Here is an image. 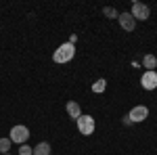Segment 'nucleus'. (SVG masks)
<instances>
[{
	"label": "nucleus",
	"mask_w": 157,
	"mask_h": 155,
	"mask_svg": "<svg viewBox=\"0 0 157 155\" xmlns=\"http://www.w3.org/2000/svg\"><path fill=\"white\" fill-rule=\"evenodd\" d=\"M65 109H67V115H69L71 119H78L80 115H82V107H80V103H78V101H67Z\"/></svg>",
	"instance_id": "nucleus-8"
},
{
	"label": "nucleus",
	"mask_w": 157,
	"mask_h": 155,
	"mask_svg": "<svg viewBox=\"0 0 157 155\" xmlns=\"http://www.w3.org/2000/svg\"><path fill=\"white\" fill-rule=\"evenodd\" d=\"M140 86L145 90H155L157 88V72H145L140 76Z\"/></svg>",
	"instance_id": "nucleus-7"
},
{
	"label": "nucleus",
	"mask_w": 157,
	"mask_h": 155,
	"mask_svg": "<svg viewBox=\"0 0 157 155\" xmlns=\"http://www.w3.org/2000/svg\"><path fill=\"white\" fill-rule=\"evenodd\" d=\"M11 138H0V155L9 153V149H11Z\"/></svg>",
	"instance_id": "nucleus-13"
},
{
	"label": "nucleus",
	"mask_w": 157,
	"mask_h": 155,
	"mask_svg": "<svg viewBox=\"0 0 157 155\" xmlns=\"http://www.w3.org/2000/svg\"><path fill=\"white\" fill-rule=\"evenodd\" d=\"M75 124H78V130H80V134H84V136H90V134L94 132V128H97L94 118H92V115H84V113L75 119Z\"/></svg>",
	"instance_id": "nucleus-3"
},
{
	"label": "nucleus",
	"mask_w": 157,
	"mask_h": 155,
	"mask_svg": "<svg viewBox=\"0 0 157 155\" xmlns=\"http://www.w3.org/2000/svg\"><path fill=\"white\" fill-rule=\"evenodd\" d=\"M4 155H11V153H4Z\"/></svg>",
	"instance_id": "nucleus-15"
},
{
	"label": "nucleus",
	"mask_w": 157,
	"mask_h": 155,
	"mask_svg": "<svg viewBox=\"0 0 157 155\" xmlns=\"http://www.w3.org/2000/svg\"><path fill=\"white\" fill-rule=\"evenodd\" d=\"M130 15H132L136 21H147L151 17V9L147 6L145 2H134L132 9H130Z\"/></svg>",
	"instance_id": "nucleus-4"
},
{
	"label": "nucleus",
	"mask_w": 157,
	"mask_h": 155,
	"mask_svg": "<svg viewBox=\"0 0 157 155\" xmlns=\"http://www.w3.org/2000/svg\"><path fill=\"white\" fill-rule=\"evenodd\" d=\"M149 118V107L147 105H136V107L130 109V113H128V119L132 122V124H140V122H145Z\"/></svg>",
	"instance_id": "nucleus-5"
},
{
	"label": "nucleus",
	"mask_w": 157,
	"mask_h": 155,
	"mask_svg": "<svg viewBox=\"0 0 157 155\" xmlns=\"http://www.w3.org/2000/svg\"><path fill=\"white\" fill-rule=\"evenodd\" d=\"M73 57H75V46L69 44V42H63V44L52 52V61H55V63H69Z\"/></svg>",
	"instance_id": "nucleus-1"
},
{
	"label": "nucleus",
	"mask_w": 157,
	"mask_h": 155,
	"mask_svg": "<svg viewBox=\"0 0 157 155\" xmlns=\"http://www.w3.org/2000/svg\"><path fill=\"white\" fill-rule=\"evenodd\" d=\"M50 145L48 143H38L36 147H34V155H50Z\"/></svg>",
	"instance_id": "nucleus-10"
},
{
	"label": "nucleus",
	"mask_w": 157,
	"mask_h": 155,
	"mask_svg": "<svg viewBox=\"0 0 157 155\" xmlns=\"http://www.w3.org/2000/svg\"><path fill=\"white\" fill-rule=\"evenodd\" d=\"M9 138H11V143L25 145V143H27V138H29V128H27V126H23V124L13 126L11 132H9Z\"/></svg>",
	"instance_id": "nucleus-2"
},
{
	"label": "nucleus",
	"mask_w": 157,
	"mask_h": 155,
	"mask_svg": "<svg viewBox=\"0 0 157 155\" xmlns=\"http://www.w3.org/2000/svg\"><path fill=\"white\" fill-rule=\"evenodd\" d=\"M105 88H107V80H103V78H101V80H97V82L92 84V92H94V95H101V92H105Z\"/></svg>",
	"instance_id": "nucleus-11"
},
{
	"label": "nucleus",
	"mask_w": 157,
	"mask_h": 155,
	"mask_svg": "<svg viewBox=\"0 0 157 155\" xmlns=\"http://www.w3.org/2000/svg\"><path fill=\"white\" fill-rule=\"evenodd\" d=\"M143 67H147V72H155L157 57L155 55H145V57H143Z\"/></svg>",
	"instance_id": "nucleus-9"
},
{
	"label": "nucleus",
	"mask_w": 157,
	"mask_h": 155,
	"mask_svg": "<svg viewBox=\"0 0 157 155\" xmlns=\"http://www.w3.org/2000/svg\"><path fill=\"white\" fill-rule=\"evenodd\" d=\"M19 155H34V149L27 147V145H21L19 147Z\"/></svg>",
	"instance_id": "nucleus-14"
},
{
	"label": "nucleus",
	"mask_w": 157,
	"mask_h": 155,
	"mask_svg": "<svg viewBox=\"0 0 157 155\" xmlns=\"http://www.w3.org/2000/svg\"><path fill=\"white\" fill-rule=\"evenodd\" d=\"M117 21H120V25H121V29H124V32H134V27H136V19L130 15V11L120 13Z\"/></svg>",
	"instance_id": "nucleus-6"
},
{
	"label": "nucleus",
	"mask_w": 157,
	"mask_h": 155,
	"mask_svg": "<svg viewBox=\"0 0 157 155\" xmlns=\"http://www.w3.org/2000/svg\"><path fill=\"white\" fill-rule=\"evenodd\" d=\"M103 15H105L107 19H117V17H120V13L115 11L113 6H105V9H103Z\"/></svg>",
	"instance_id": "nucleus-12"
}]
</instances>
